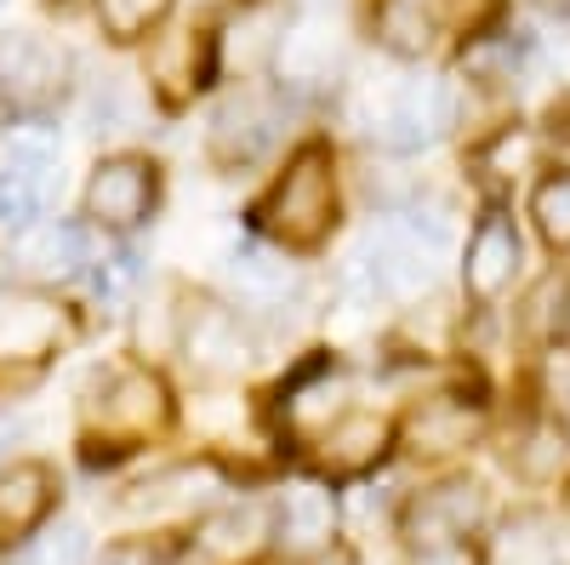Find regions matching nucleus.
<instances>
[{
    "label": "nucleus",
    "mask_w": 570,
    "mask_h": 565,
    "mask_svg": "<svg viewBox=\"0 0 570 565\" xmlns=\"http://www.w3.org/2000/svg\"><path fill=\"white\" fill-rule=\"evenodd\" d=\"M257 217L279 246H320L331 234V217H337V166H331V149L320 144L297 149V160L285 166V177L274 183V195L263 201Z\"/></svg>",
    "instance_id": "nucleus-1"
},
{
    "label": "nucleus",
    "mask_w": 570,
    "mask_h": 565,
    "mask_svg": "<svg viewBox=\"0 0 570 565\" xmlns=\"http://www.w3.org/2000/svg\"><path fill=\"white\" fill-rule=\"evenodd\" d=\"M451 115H456L451 80H400V86H383V104L371 109L365 131H371L383 149L411 155V149L434 144V137L451 126Z\"/></svg>",
    "instance_id": "nucleus-2"
},
{
    "label": "nucleus",
    "mask_w": 570,
    "mask_h": 565,
    "mask_svg": "<svg viewBox=\"0 0 570 565\" xmlns=\"http://www.w3.org/2000/svg\"><path fill=\"white\" fill-rule=\"evenodd\" d=\"M58 188V144L46 131H12L0 149V228L23 234L40 223Z\"/></svg>",
    "instance_id": "nucleus-3"
},
{
    "label": "nucleus",
    "mask_w": 570,
    "mask_h": 565,
    "mask_svg": "<svg viewBox=\"0 0 570 565\" xmlns=\"http://www.w3.org/2000/svg\"><path fill=\"white\" fill-rule=\"evenodd\" d=\"M223 475L212 462H171L160 475L137 480L131 491L115 497V520L126 526H171V520H188L195 508H206L217 497Z\"/></svg>",
    "instance_id": "nucleus-4"
},
{
    "label": "nucleus",
    "mask_w": 570,
    "mask_h": 565,
    "mask_svg": "<svg viewBox=\"0 0 570 565\" xmlns=\"http://www.w3.org/2000/svg\"><path fill=\"white\" fill-rule=\"evenodd\" d=\"M485 12V0H376V40L394 58L434 52L445 29H462Z\"/></svg>",
    "instance_id": "nucleus-5"
},
{
    "label": "nucleus",
    "mask_w": 570,
    "mask_h": 565,
    "mask_svg": "<svg viewBox=\"0 0 570 565\" xmlns=\"http://www.w3.org/2000/svg\"><path fill=\"white\" fill-rule=\"evenodd\" d=\"M69 80V52L46 35H29V29H7L0 35V98L12 104H46L58 98Z\"/></svg>",
    "instance_id": "nucleus-6"
},
{
    "label": "nucleus",
    "mask_w": 570,
    "mask_h": 565,
    "mask_svg": "<svg viewBox=\"0 0 570 565\" xmlns=\"http://www.w3.org/2000/svg\"><path fill=\"white\" fill-rule=\"evenodd\" d=\"M177 343H183V360L200 377H234L252 360V338H246L240 314L217 309V303H188L177 314Z\"/></svg>",
    "instance_id": "nucleus-7"
},
{
    "label": "nucleus",
    "mask_w": 570,
    "mask_h": 565,
    "mask_svg": "<svg viewBox=\"0 0 570 565\" xmlns=\"http://www.w3.org/2000/svg\"><path fill=\"white\" fill-rule=\"evenodd\" d=\"M279 126H285V115H279L274 91L268 86H240L212 120V155L228 160V166H246V160L274 149Z\"/></svg>",
    "instance_id": "nucleus-8"
},
{
    "label": "nucleus",
    "mask_w": 570,
    "mask_h": 565,
    "mask_svg": "<svg viewBox=\"0 0 570 565\" xmlns=\"http://www.w3.org/2000/svg\"><path fill=\"white\" fill-rule=\"evenodd\" d=\"M160 417H166V394H160V383H155L149 371H109L104 389L86 400L91 435H109V440L149 435Z\"/></svg>",
    "instance_id": "nucleus-9"
},
{
    "label": "nucleus",
    "mask_w": 570,
    "mask_h": 565,
    "mask_svg": "<svg viewBox=\"0 0 570 565\" xmlns=\"http://www.w3.org/2000/svg\"><path fill=\"white\" fill-rule=\"evenodd\" d=\"M485 520V491L480 480H440V486H428L411 514H405V532L416 548L428 543H462L473 526Z\"/></svg>",
    "instance_id": "nucleus-10"
},
{
    "label": "nucleus",
    "mask_w": 570,
    "mask_h": 565,
    "mask_svg": "<svg viewBox=\"0 0 570 565\" xmlns=\"http://www.w3.org/2000/svg\"><path fill=\"white\" fill-rule=\"evenodd\" d=\"M149 201H155V172L142 166L137 155H115V160H104L98 172H91V183H86V212L98 217V223H109V228H131V223H142Z\"/></svg>",
    "instance_id": "nucleus-11"
},
{
    "label": "nucleus",
    "mask_w": 570,
    "mask_h": 565,
    "mask_svg": "<svg viewBox=\"0 0 570 565\" xmlns=\"http://www.w3.org/2000/svg\"><path fill=\"white\" fill-rule=\"evenodd\" d=\"M63 338V314L18 286H0V366L7 360H46Z\"/></svg>",
    "instance_id": "nucleus-12"
},
{
    "label": "nucleus",
    "mask_w": 570,
    "mask_h": 565,
    "mask_svg": "<svg viewBox=\"0 0 570 565\" xmlns=\"http://www.w3.org/2000/svg\"><path fill=\"white\" fill-rule=\"evenodd\" d=\"M513 274H519V228L513 217L491 212L480 228H473V241H468V263H462V280H468V292L491 303L513 286Z\"/></svg>",
    "instance_id": "nucleus-13"
},
{
    "label": "nucleus",
    "mask_w": 570,
    "mask_h": 565,
    "mask_svg": "<svg viewBox=\"0 0 570 565\" xmlns=\"http://www.w3.org/2000/svg\"><path fill=\"white\" fill-rule=\"evenodd\" d=\"M86 263V228L75 223H35L12 234V269L23 280H69Z\"/></svg>",
    "instance_id": "nucleus-14"
},
{
    "label": "nucleus",
    "mask_w": 570,
    "mask_h": 565,
    "mask_svg": "<svg viewBox=\"0 0 570 565\" xmlns=\"http://www.w3.org/2000/svg\"><path fill=\"white\" fill-rule=\"evenodd\" d=\"M52 497H58V480H52V468H46V462H12V468H0V543L29 537L46 520Z\"/></svg>",
    "instance_id": "nucleus-15"
},
{
    "label": "nucleus",
    "mask_w": 570,
    "mask_h": 565,
    "mask_svg": "<svg viewBox=\"0 0 570 565\" xmlns=\"http://www.w3.org/2000/svg\"><path fill=\"white\" fill-rule=\"evenodd\" d=\"M480 422L485 411L473 406V400H456V394H440V400H422L405 422V440L411 451L422 457H445V451H462L473 435H480Z\"/></svg>",
    "instance_id": "nucleus-16"
},
{
    "label": "nucleus",
    "mask_w": 570,
    "mask_h": 565,
    "mask_svg": "<svg viewBox=\"0 0 570 565\" xmlns=\"http://www.w3.org/2000/svg\"><path fill=\"white\" fill-rule=\"evenodd\" d=\"M263 537H268V508L263 503H228L200 526L195 548L206 565H246L263 548Z\"/></svg>",
    "instance_id": "nucleus-17"
},
{
    "label": "nucleus",
    "mask_w": 570,
    "mask_h": 565,
    "mask_svg": "<svg viewBox=\"0 0 570 565\" xmlns=\"http://www.w3.org/2000/svg\"><path fill=\"white\" fill-rule=\"evenodd\" d=\"M383 451H389V422L371 411H348L337 422H325V435H320V462L331 475H365Z\"/></svg>",
    "instance_id": "nucleus-18"
},
{
    "label": "nucleus",
    "mask_w": 570,
    "mask_h": 565,
    "mask_svg": "<svg viewBox=\"0 0 570 565\" xmlns=\"http://www.w3.org/2000/svg\"><path fill=\"white\" fill-rule=\"evenodd\" d=\"M279 543L292 548V554H314L331 543V532H337V503H331L325 486H285L279 497V520H274Z\"/></svg>",
    "instance_id": "nucleus-19"
},
{
    "label": "nucleus",
    "mask_w": 570,
    "mask_h": 565,
    "mask_svg": "<svg viewBox=\"0 0 570 565\" xmlns=\"http://www.w3.org/2000/svg\"><path fill=\"white\" fill-rule=\"evenodd\" d=\"M228 280H234V292H240L246 303H257V309H274V303H285L297 292V269L268 246H240L234 263H228Z\"/></svg>",
    "instance_id": "nucleus-20"
},
{
    "label": "nucleus",
    "mask_w": 570,
    "mask_h": 565,
    "mask_svg": "<svg viewBox=\"0 0 570 565\" xmlns=\"http://www.w3.org/2000/svg\"><path fill=\"white\" fill-rule=\"evenodd\" d=\"M531 217H537V234L553 252H570V172H553L548 183H537Z\"/></svg>",
    "instance_id": "nucleus-21"
},
{
    "label": "nucleus",
    "mask_w": 570,
    "mask_h": 565,
    "mask_svg": "<svg viewBox=\"0 0 570 565\" xmlns=\"http://www.w3.org/2000/svg\"><path fill=\"white\" fill-rule=\"evenodd\" d=\"M337 394H343V377L320 371L314 383H303L292 400H285V417H292L297 429H314L320 417H331V422H337Z\"/></svg>",
    "instance_id": "nucleus-22"
},
{
    "label": "nucleus",
    "mask_w": 570,
    "mask_h": 565,
    "mask_svg": "<svg viewBox=\"0 0 570 565\" xmlns=\"http://www.w3.org/2000/svg\"><path fill=\"white\" fill-rule=\"evenodd\" d=\"M166 7L171 0H98V12H104V23H109V35H142L155 18H166Z\"/></svg>",
    "instance_id": "nucleus-23"
},
{
    "label": "nucleus",
    "mask_w": 570,
    "mask_h": 565,
    "mask_svg": "<svg viewBox=\"0 0 570 565\" xmlns=\"http://www.w3.org/2000/svg\"><path fill=\"white\" fill-rule=\"evenodd\" d=\"M137 252H109L104 263H98V274H91V292H98L104 303H115V298H126L131 286H137Z\"/></svg>",
    "instance_id": "nucleus-24"
},
{
    "label": "nucleus",
    "mask_w": 570,
    "mask_h": 565,
    "mask_svg": "<svg viewBox=\"0 0 570 565\" xmlns=\"http://www.w3.org/2000/svg\"><path fill=\"white\" fill-rule=\"evenodd\" d=\"M29 565H86V532L80 526H58L52 537H40Z\"/></svg>",
    "instance_id": "nucleus-25"
},
{
    "label": "nucleus",
    "mask_w": 570,
    "mask_h": 565,
    "mask_svg": "<svg viewBox=\"0 0 570 565\" xmlns=\"http://www.w3.org/2000/svg\"><path fill=\"white\" fill-rule=\"evenodd\" d=\"M525 446H531V451H519V468H525V475H548V468L564 457V446H559V435H553V429H537Z\"/></svg>",
    "instance_id": "nucleus-26"
},
{
    "label": "nucleus",
    "mask_w": 570,
    "mask_h": 565,
    "mask_svg": "<svg viewBox=\"0 0 570 565\" xmlns=\"http://www.w3.org/2000/svg\"><path fill=\"white\" fill-rule=\"evenodd\" d=\"M405 565H485L480 548H468V543H428V548H411Z\"/></svg>",
    "instance_id": "nucleus-27"
},
{
    "label": "nucleus",
    "mask_w": 570,
    "mask_h": 565,
    "mask_svg": "<svg viewBox=\"0 0 570 565\" xmlns=\"http://www.w3.org/2000/svg\"><path fill=\"white\" fill-rule=\"evenodd\" d=\"M98 565H160V548H149V543H109L98 554Z\"/></svg>",
    "instance_id": "nucleus-28"
}]
</instances>
